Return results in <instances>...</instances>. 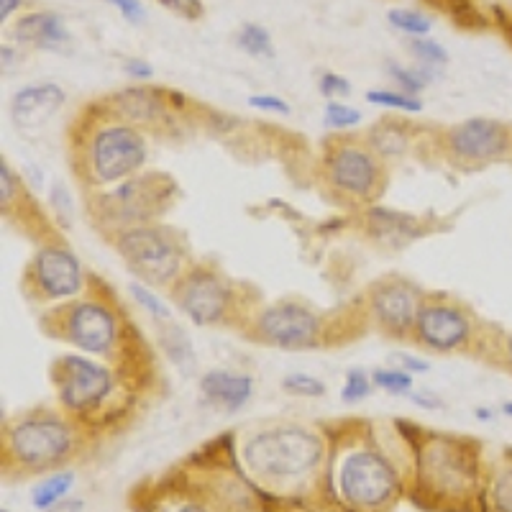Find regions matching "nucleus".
<instances>
[{"instance_id":"nucleus-1","label":"nucleus","mask_w":512,"mask_h":512,"mask_svg":"<svg viewBox=\"0 0 512 512\" xmlns=\"http://www.w3.org/2000/svg\"><path fill=\"white\" fill-rule=\"evenodd\" d=\"M246 464L259 477L295 479L313 472L323 459V441L308 428L280 425L256 433L244 448Z\"/></svg>"},{"instance_id":"nucleus-2","label":"nucleus","mask_w":512,"mask_h":512,"mask_svg":"<svg viewBox=\"0 0 512 512\" xmlns=\"http://www.w3.org/2000/svg\"><path fill=\"white\" fill-rule=\"evenodd\" d=\"M420 482L436 495L451 500H469L479 492V459L469 443H459L454 438H443L425 448L420 461Z\"/></svg>"},{"instance_id":"nucleus-3","label":"nucleus","mask_w":512,"mask_h":512,"mask_svg":"<svg viewBox=\"0 0 512 512\" xmlns=\"http://www.w3.org/2000/svg\"><path fill=\"white\" fill-rule=\"evenodd\" d=\"M397 474L392 464L377 451L359 448L338 469V492L351 507L377 510L397 495Z\"/></svg>"},{"instance_id":"nucleus-4","label":"nucleus","mask_w":512,"mask_h":512,"mask_svg":"<svg viewBox=\"0 0 512 512\" xmlns=\"http://www.w3.org/2000/svg\"><path fill=\"white\" fill-rule=\"evenodd\" d=\"M70 425L59 418H26L18 420L8 436V451L13 464L29 472H47L62 464L72 451Z\"/></svg>"},{"instance_id":"nucleus-5","label":"nucleus","mask_w":512,"mask_h":512,"mask_svg":"<svg viewBox=\"0 0 512 512\" xmlns=\"http://www.w3.org/2000/svg\"><path fill=\"white\" fill-rule=\"evenodd\" d=\"M54 384L64 408L85 413L111 395L113 374L85 356H62L54 364Z\"/></svg>"},{"instance_id":"nucleus-6","label":"nucleus","mask_w":512,"mask_h":512,"mask_svg":"<svg viewBox=\"0 0 512 512\" xmlns=\"http://www.w3.org/2000/svg\"><path fill=\"white\" fill-rule=\"evenodd\" d=\"M146 162V144L136 128L111 126L98 131L90 149V164L98 182H118L134 175Z\"/></svg>"},{"instance_id":"nucleus-7","label":"nucleus","mask_w":512,"mask_h":512,"mask_svg":"<svg viewBox=\"0 0 512 512\" xmlns=\"http://www.w3.org/2000/svg\"><path fill=\"white\" fill-rule=\"evenodd\" d=\"M118 251L128 267L146 282H169L180 269L175 244L154 228H131L118 239Z\"/></svg>"},{"instance_id":"nucleus-8","label":"nucleus","mask_w":512,"mask_h":512,"mask_svg":"<svg viewBox=\"0 0 512 512\" xmlns=\"http://www.w3.org/2000/svg\"><path fill=\"white\" fill-rule=\"evenodd\" d=\"M262 341L280 349H308L318 341V318L297 303H277L259 315Z\"/></svg>"},{"instance_id":"nucleus-9","label":"nucleus","mask_w":512,"mask_h":512,"mask_svg":"<svg viewBox=\"0 0 512 512\" xmlns=\"http://www.w3.org/2000/svg\"><path fill=\"white\" fill-rule=\"evenodd\" d=\"M448 144H451V152L459 154L461 159L489 162V159H500L510 152L512 134L507 123L497 121V118H469L451 128Z\"/></svg>"},{"instance_id":"nucleus-10","label":"nucleus","mask_w":512,"mask_h":512,"mask_svg":"<svg viewBox=\"0 0 512 512\" xmlns=\"http://www.w3.org/2000/svg\"><path fill=\"white\" fill-rule=\"evenodd\" d=\"M64 333L77 349L88 354H108L116 344V318L103 303L82 300L67 310Z\"/></svg>"},{"instance_id":"nucleus-11","label":"nucleus","mask_w":512,"mask_h":512,"mask_svg":"<svg viewBox=\"0 0 512 512\" xmlns=\"http://www.w3.org/2000/svg\"><path fill=\"white\" fill-rule=\"evenodd\" d=\"M177 305L198 326H208V323H216L226 313L228 290L216 274L192 272L177 287Z\"/></svg>"},{"instance_id":"nucleus-12","label":"nucleus","mask_w":512,"mask_h":512,"mask_svg":"<svg viewBox=\"0 0 512 512\" xmlns=\"http://www.w3.org/2000/svg\"><path fill=\"white\" fill-rule=\"evenodd\" d=\"M36 287L44 297H70L80 290L82 285V269L75 254L59 246H47L41 249L31 267Z\"/></svg>"},{"instance_id":"nucleus-13","label":"nucleus","mask_w":512,"mask_h":512,"mask_svg":"<svg viewBox=\"0 0 512 512\" xmlns=\"http://www.w3.org/2000/svg\"><path fill=\"white\" fill-rule=\"evenodd\" d=\"M415 328L425 346L436 351H454L469 341V318L451 305H425L415 318Z\"/></svg>"},{"instance_id":"nucleus-14","label":"nucleus","mask_w":512,"mask_h":512,"mask_svg":"<svg viewBox=\"0 0 512 512\" xmlns=\"http://www.w3.org/2000/svg\"><path fill=\"white\" fill-rule=\"evenodd\" d=\"M64 90L54 82H39V85H29L21 88L11 100V118L18 128L24 131H34L41 128L54 113L62 108Z\"/></svg>"},{"instance_id":"nucleus-15","label":"nucleus","mask_w":512,"mask_h":512,"mask_svg":"<svg viewBox=\"0 0 512 512\" xmlns=\"http://www.w3.org/2000/svg\"><path fill=\"white\" fill-rule=\"evenodd\" d=\"M328 177L338 190H346L351 195H367L377 182V164L374 157L364 149L346 146L338 149L328 162Z\"/></svg>"},{"instance_id":"nucleus-16","label":"nucleus","mask_w":512,"mask_h":512,"mask_svg":"<svg viewBox=\"0 0 512 512\" xmlns=\"http://www.w3.org/2000/svg\"><path fill=\"white\" fill-rule=\"evenodd\" d=\"M372 305L379 320L387 328H392V331H405V328H410L420 313L418 295H415L413 287L402 285V282L379 285L374 290Z\"/></svg>"},{"instance_id":"nucleus-17","label":"nucleus","mask_w":512,"mask_h":512,"mask_svg":"<svg viewBox=\"0 0 512 512\" xmlns=\"http://www.w3.org/2000/svg\"><path fill=\"white\" fill-rule=\"evenodd\" d=\"M200 392H203L210 402H216V405L226 408L228 413H233V410L244 408L246 402L251 400L254 382H251L249 374L216 369V372H208L200 379Z\"/></svg>"},{"instance_id":"nucleus-18","label":"nucleus","mask_w":512,"mask_h":512,"mask_svg":"<svg viewBox=\"0 0 512 512\" xmlns=\"http://www.w3.org/2000/svg\"><path fill=\"white\" fill-rule=\"evenodd\" d=\"M16 39L39 49H59L70 41L67 26L52 11L29 13L16 24Z\"/></svg>"},{"instance_id":"nucleus-19","label":"nucleus","mask_w":512,"mask_h":512,"mask_svg":"<svg viewBox=\"0 0 512 512\" xmlns=\"http://www.w3.org/2000/svg\"><path fill=\"white\" fill-rule=\"evenodd\" d=\"M484 512H512V451L482 492Z\"/></svg>"},{"instance_id":"nucleus-20","label":"nucleus","mask_w":512,"mask_h":512,"mask_svg":"<svg viewBox=\"0 0 512 512\" xmlns=\"http://www.w3.org/2000/svg\"><path fill=\"white\" fill-rule=\"evenodd\" d=\"M72 484H75V474L72 472H59V474H52L49 479H44V482H39L34 487V492H31V502H34L36 510H52L54 505H57L59 500H62L67 492L72 489Z\"/></svg>"},{"instance_id":"nucleus-21","label":"nucleus","mask_w":512,"mask_h":512,"mask_svg":"<svg viewBox=\"0 0 512 512\" xmlns=\"http://www.w3.org/2000/svg\"><path fill=\"white\" fill-rule=\"evenodd\" d=\"M372 223L377 226L379 236H405L413 239L418 233V223L405 213H392V210H372Z\"/></svg>"},{"instance_id":"nucleus-22","label":"nucleus","mask_w":512,"mask_h":512,"mask_svg":"<svg viewBox=\"0 0 512 512\" xmlns=\"http://www.w3.org/2000/svg\"><path fill=\"white\" fill-rule=\"evenodd\" d=\"M162 346H164V351L169 354V359L175 361L180 369H185V372L192 367V364H195V351H192L190 338H187V333L182 331V328H177V326L164 328Z\"/></svg>"},{"instance_id":"nucleus-23","label":"nucleus","mask_w":512,"mask_h":512,"mask_svg":"<svg viewBox=\"0 0 512 512\" xmlns=\"http://www.w3.org/2000/svg\"><path fill=\"white\" fill-rule=\"evenodd\" d=\"M236 44H239L246 54H251V57H274L272 36H269V31L259 24L241 26L239 34H236Z\"/></svg>"},{"instance_id":"nucleus-24","label":"nucleus","mask_w":512,"mask_h":512,"mask_svg":"<svg viewBox=\"0 0 512 512\" xmlns=\"http://www.w3.org/2000/svg\"><path fill=\"white\" fill-rule=\"evenodd\" d=\"M118 105L123 108V113L136 121L141 118H149V116H157L159 111V103H157V95L152 90H126V93L118 98Z\"/></svg>"},{"instance_id":"nucleus-25","label":"nucleus","mask_w":512,"mask_h":512,"mask_svg":"<svg viewBox=\"0 0 512 512\" xmlns=\"http://www.w3.org/2000/svg\"><path fill=\"white\" fill-rule=\"evenodd\" d=\"M387 70H390L392 80L400 85L402 93H418V90H423L428 82L433 80V75L428 70H420V67H413V70H408V67H400L397 62H387Z\"/></svg>"},{"instance_id":"nucleus-26","label":"nucleus","mask_w":512,"mask_h":512,"mask_svg":"<svg viewBox=\"0 0 512 512\" xmlns=\"http://www.w3.org/2000/svg\"><path fill=\"white\" fill-rule=\"evenodd\" d=\"M367 100L372 105H382V108H397L402 113H420L423 103L408 93H392V90H369Z\"/></svg>"},{"instance_id":"nucleus-27","label":"nucleus","mask_w":512,"mask_h":512,"mask_svg":"<svg viewBox=\"0 0 512 512\" xmlns=\"http://www.w3.org/2000/svg\"><path fill=\"white\" fill-rule=\"evenodd\" d=\"M387 21H390L397 31H402V34L418 36V39L428 34L433 26L431 18L423 16V13L418 11H390L387 13Z\"/></svg>"},{"instance_id":"nucleus-28","label":"nucleus","mask_w":512,"mask_h":512,"mask_svg":"<svg viewBox=\"0 0 512 512\" xmlns=\"http://www.w3.org/2000/svg\"><path fill=\"white\" fill-rule=\"evenodd\" d=\"M372 382L382 390H387L390 395H405V392L413 390V377L410 372H400V369H377L372 374Z\"/></svg>"},{"instance_id":"nucleus-29","label":"nucleus","mask_w":512,"mask_h":512,"mask_svg":"<svg viewBox=\"0 0 512 512\" xmlns=\"http://www.w3.org/2000/svg\"><path fill=\"white\" fill-rule=\"evenodd\" d=\"M128 290H131L134 300L146 310V313L154 315L157 320H169V308L162 303V300H159L157 295H154L152 290H149V287L139 285V282H131V287H128Z\"/></svg>"},{"instance_id":"nucleus-30","label":"nucleus","mask_w":512,"mask_h":512,"mask_svg":"<svg viewBox=\"0 0 512 512\" xmlns=\"http://www.w3.org/2000/svg\"><path fill=\"white\" fill-rule=\"evenodd\" d=\"M282 387L292 395L303 397H320L326 392V384L320 382L318 377H310V374H290V377H285Z\"/></svg>"},{"instance_id":"nucleus-31","label":"nucleus","mask_w":512,"mask_h":512,"mask_svg":"<svg viewBox=\"0 0 512 512\" xmlns=\"http://www.w3.org/2000/svg\"><path fill=\"white\" fill-rule=\"evenodd\" d=\"M361 123V113L356 108H349L344 103H328L326 105V126L331 128H351Z\"/></svg>"},{"instance_id":"nucleus-32","label":"nucleus","mask_w":512,"mask_h":512,"mask_svg":"<svg viewBox=\"0 0 512 512\" xmlns=\"http://www.w3.org/2000/svg\"><path fill=\"white\" fill-rule=\"evenodd\" d=\"M369 392H372V379L361 372V369H354V372H349V377H346L341 397H344L346 402H359L364 400V397H369Z\"/></svg>"},{"instance_id":"nucleus-33","label":"nucleus","mask_w":512,"mask_h":512,"mask_svg":"<svg viewBox=\"0 0 512 512\" xmlns=\"http://www.w3.org/2000/svg\"><path fill=\"white\" fill-rule=\"evenodd\" d=\"M410 49H413L415 57H418L420 62H425V64H446L448 62L446 49H443L441 44H436V41L423 39V36H420V39L410 41Z\"/></svg>"},{"instance_id":"nucleus-34","label":"nucleus","mask_w":512,"mask_h":512,"mask_svg":"<svg viewBox=\"0 0 512 512\" xmlns=\"http://www.w3.org/2000/svg\"><path fill=\"white\" fill-rule=\"evenodd\" d=\"M320 93L326 98H344V95L351 93V82L346 77L336 75V72H323L320 75Z\"/></svg>"},{"instance_id":"nucleus-35","label":"nucleus","mask_w":512,"mask_h":512,"mask_svg":"<svg viewBox=\"0 0 512 512\" xmlns=\"http://www.w3.org/2000/svg\"><path fill=\"white\" fill-rule=\"evenodd\" d=\"M108 3H111V6H116L118 11H121V16L126 18L128 24L139 26V24H144V21H146V8H144V3H141V0H108Z\"/></svg>"},{"instance_id":"nucleus-36","label":"nucleus","mask_w":512,"mask_h":512,"mask_svg":"<svg viewBox=\"0 0 512 512\" xmlns=\"http://www.w3.org/2000/svg\"><path fill=\"white\" fill-rule=\"evenodd\" d=\"M249 105L251 108H259V111L282 113V116L290 113V103H285V100L277 98V95H251Z\"/></svg>"},{"instance_id":"nucleus-37","label":"nucleus","mask_w":512,"mask_h":512,"mask_svg":"<svg viewBox=\"0 0 512 512\" xmlns=\"http://www.w3.org/2000/svg\"><path fill=\"white\" fill-rule=\"evenodd\" d=\"M169 11L180 13L185 18H198L203 13V3L200 0H162Z\"/></svg>"},{"instance_id":"nucleus-38","label":"nucleus","mask_w":512,"mask_h":512,"mask_svg":"<svg viewBox=\"0 0 512 512\" xmlns=\"http://www.w3.org/2000/svg\"><path fill=\"white\" fill-rule=\"evenodd\" d=\"M0 190H3V195H0V203H3V210H6L8 200L13 198V172L8 169L6 162L0 164Z\"/></svg>"},{"instance_id":"nucleus-39","label":"nucleus","mask_w":512,"mask_h":512,"mask_svg":"<svg viewBox=\"0 0 512 512\" xmlns=\"http://www.w3.org/2000/svg\"><path fill=\"white\" fill-rule=\"evenodd\" d=\"M123 70L128 72V75L134 77H141V80H146V77H152V64L144 62V59H126V64H123Z\"/></svg>"},{"instance_id":"nucleus-40","label":"nucleus","mask_w":512,"mask_h":512,"mask_svg":"<svg viewBox=\"0 0 512 512\" xmlns=\"http://www.w3.org/2000/svg\"><path fill=\"white\" fill-rule=\"evenodd\" d=\"M47 512H85V505H82V500H64Z\"/></svg>"},{"instance_id":"nucleus-41","label":"nucleus","mask_w":512,"mask_h":512,"mask_svg":"<svg viewBox=\"0 0 512 512\" xmlns=\"http://www.w3.org/2000/svg\"><path fill=\"white\" fill-rule=\"evenodd\" d=\"M21 0H0V21H8L13 11H18Z\"/></svg>"},{"instance_id":"nucleus-42","label":"nucleus","mask_w":512,"mask_h":512,"mask_svg":"<svg viewBox=\"0 0 512 512\" xmlns=\"http://www.w3.org/2000/svg\"><path fill=\"white\" fill-rule=\"evenodd\" d=\"M400 359L410 372H425V369H428V364H425V361H418L415 356H400Z\"/></svg>"},{"instance_id":"nucleus-43","label":"nucleus","mask_w":512,"mask_h":512,"mask_svg":"<svg viewBox=\"0 0 512 512\" xmlns=\"http://www.w3.org/2000/svg\"><path fill=\"white\" fill-rule=\"evenodd\" d=\"M505 364H507V369L512 372V333L505 338Z\"/></svg>"},{"instance_id":"nucleus-44","label":"nucleus","mask_w":512,"mask_h":512,"mask_svg":"<svg viewBox=\"0 0 512 512\" xmlns=\"http://www.w3.org/2000/svg\"><path fill=\"white\" fill-rule=\"evenodd\" d=\"M8 62H13V49L3 47V70L8 72Z\"/></svg>"},{"instance_id":"nucleus-45","label":"nucleus","mask_w":512,"mask_h":512,"mask_svg":"<svg viewBox=\"0 0 512 512\" xmlns=\"http://www.w3.org/2000/svg\"><path fill=\"white\" fill-rule=\"evenodd\" d=\"M175 512H205V507H200V505H182L180 510H175Z\"/></svg>"},{"instance_id":"nucleus-46","label":"nucleus","mask_w":512,"mask_h":512,"mask_svg":"<svg viewBox=\"0 0 512 512\" xmlns=\"http://www.w3.org/2000/svg\"><path fill=\"white\" fill-rule=\"evenodd\" d=\"M477 418L489 420V418H492V410H487V408H477Z\"/></svg>"},{"instance_id":"nucleus-47","label":"nucleus","mask_w":512,"mask_h":512,"mask_svg":"<svg viewBox=\"0 0 512 512\" xmlns=\"http://www.w3.org/2000/svg\"><path fill=\"white\" fill-rule=\"evenodd\" d=\"M502 415H507V418L512 420V402H505V405H502Z\"/></svg>"},{"instance_id":"nucleus-48","label":"nucleus","mask_w":512,"mask_h":512,"mask_svg":"<svg viewBox=\"0 0 512 512\" xmlns=\"http://www.w3.org/2000/svg\"><path fill=\"white\" fill-rule=\"evenodd\" d=\"M0 512H8V510H0Z\"/></svg>"}]
</instances>
